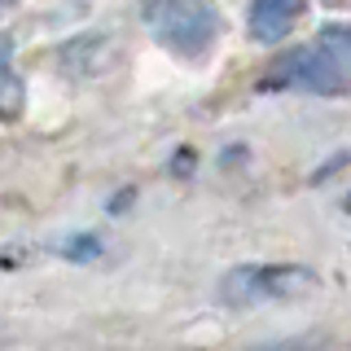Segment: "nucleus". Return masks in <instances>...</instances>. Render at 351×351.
Masks as SVG:
<instances>
[{"instance_id": "obj_1", "label": "nucleus", "mask_w": 351, "mask_h": 351, "mask_svg": "<svg viewBox=\"0 0 351 351\" xmlns=\"http://www.w3.org/2000/svg\"><path fill=\"white\" fill-rule=\"evenodd\" d=\"M141 18L154 31V40L180 58H206L219 40L215 0H149Z\"/></svg>"}, {"instance_id": "obj_2", "label": "nucleus", "mask_w": 351, "mask_h": 351, "mask_svg": "<svg viewBox=\"0 0 351 351\" xmlns=\"http://www.w3.org/2000/svg\"><path fill=\"white\" fill-rule=\"evenodd\" d=\"M277 80H268V88H303V93H321L334 97L347 88V27H325L307 49H294L277 71Z\"/></svg>"}, {"instance_id": "obj_3", "label": "nucleus", "mask_w": 351, "mask_h": 351, "mask_svg": "<svg viewBox=\"0 0 351 351\" xmlns=\"http://www.w3.org/2000/svg\"><path fill=\"white\" fill-rule=\"evenodd\" d=\"M321 277L303 263H241L219 281V299L228 307H255L272 299H299L312 294Z\"/></svg>"}, {"instance_id": "obj_4", "label": "nucleus", "mask_w": 351, "mask_h": 351, "mask_svg": "<svg viewBox=\"0 0 351 351\" xmlns=\"http://www.w3.org/2000/svg\"><path fill=\"white\" fill-rule=\"evenodd\" d=\"M307 0H250V14H246V31L255 44H281L299 27Z\"/></svg>"}, {"instance_id": "obj_5", "label": "nucleus", "mask_w": 351, "mask_h": 351, "mask_svg": "<svg viewBox=\"0 0 351 351\" xmlns=\"http://www.w3.org/2000/svg\"><path fill=\"white\" fill-rule=\"evenodd\" d=\"M66 255H71V259H97V255H101V241H97V237L66 241Z\"/></svg>"}, {"instance_id": "obj_6", "label": "nucleus", "mask_w": 351, "mask_h": 351, "mask_svg": "<svg viewBox=\"0 0 351 351\" xmlns=\"http://www.w3.org/2000/svg\"><path fill=\"white\" fill-rule=\"evenodd\" d=\"M9 58H14V40L0 36V71H9Z\"/></svg>"}, {"instance_id": "obj_7", "label": "nucleus", "mask_w": 351, "mask_h": 351, "mask_svg": "<svg viewBox=\"0 0 351 351\" xmlns=\"http://www.w3.org/2000/svg\"><path fill=\"white\" fill-rule=\"evenodd\" d=\"M0 5H5V0H0Z\"/></svg>"}]
</instances>
